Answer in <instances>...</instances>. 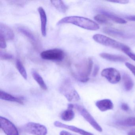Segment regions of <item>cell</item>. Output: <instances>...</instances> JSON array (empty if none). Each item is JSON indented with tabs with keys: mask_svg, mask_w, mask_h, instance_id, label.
<instances>
[{
	"mask_svg": "<svg viewBox=\"0 0 135 135\" xmlns=\"http://www.w3.org/2000/svg\"><path fill=\"white\" fill-rule=\"evenodd\" d=\"M69 23L73 24L85 30L96 31L99 29V26L97 23L93 20L79 16H70L64 17L58 21L57 25Z\"/></svg>",
	"mask_w": 135,
	"mask_h": 135,
	"instance_id": "1",
	"label": "cell"
},
{
	"mask_svg": "<svg viewBox=\"0 0 135 135\" xmlns=\"http://www.w3.org/2000/svg\"><path fill=\"white\" fill-rule=\"evenodd\" d=\"M93 61L91 58L84 60L76 66V72L73 76L76 80L81 83H86L89 80V76L93 68Z\"/></svg>",
	"mask_w": 135,
	"mask_h": 135,
	"instance_id": "2",
	"label": "cell"
},
{
	"mask_svg": "<svg viewBox=\"0 0 135 135\" xmlns=\"http://www.w3.org/2000/svg\"><path fill=\"white\" fill-rule=\"evenodd\" d=\"M93 39L94 41L99 44L121 50L123 52L124 50L129 49V47L128 46L100 34L94 35L93 36Z\"/></svg>",
	"mask_w": 135,
	"mask_h": 135,
	"instance_id": "3",
	"label": "cell"
},
{
	"mask_svg": "<svg viewBox=\"0 0 135 135\" xmlns=\"http://www.w3.org/2000/svg\"><path fill=\"white\" fill-rule=\"evenodd\" d=\"M60 91L69 102H76L80 100L79 95L69 79H66L63 81L60 86Z\"/></svg>",
	"mask_w": 135,
	"mask_h": 135,
	"instance_id": "4",
	"label": "cell"
},
{
	"mask_svg": "<svg viewBox=\"0 0 135 135\" xmlns=\"http://www.w3.org/2000/svg\"><path fill=\"white\" fill-rule=\"evenodd\" d=\"M22 129L26 132L33 135H46L48 133L45 126L35 122L27 123L23 126Z\"/></svg>",
	"mask_w": 135,
	"mask_h": 135,
	"instance_id": "5",
	"label": "cell"
},
{
	"mask_svg": "<svg viewBox=\"0 0 135 135\" xmlns=\"http://www.w3.org/2000/svg\"><path fill=\"white\" fill-rule=\"evenodd\" d=\"M41 57L42 59L53 61H61L64 58V52L61 49H54L42 52Z\"/></svg>",
	"mask_w": 135,
	"mask_h": 135,
	"instance_id": "6",
	"label": "cell"
},
{
	"mask_svg": "<svg viewBox=\"0 0 135 135\" xmlns=\"http://www.w3.org/2000/svg\"><path fill=\"white\" fill-rule=\"evenodd\" d=\"M74 108L82 115V117L95 129L99 132H102V128L101 126L98 124L96 120H95L92 115L88 112L87 110L84 107L78 105H74Z\"/></svg>",
	"mask_w": 135,
	"mask_h": 135,
	"instance_id": "7",
	"label": "cell"
},
{
	"mask_svg": "<svg viewBox=\"0 0 135 135\" xmlns=\"http://www.w3.org/2000/svg\"><path fill=\"white\" fill-rule=\"evenodd\" d=\"M101 75L105 77L110 83L116 84L120 81L121 79L119 72L114 68H107L101 72Z\"/></svg>",
	"mask_w": 135,
	"mask_h": 135,
	"instance_id": "8",
	"label": "cell"
},
{
	"mask_svg": "<svg viewBox=\"0 0 135 135\" xmlns=\"http://www.w3.org/2000/svg\"><path fill=\"white\" fill-rule=\"evenodd\" d=\"M1 128L7 135H19L18 129L15 125L7 118L0 117Z\"/></svg>",
	"mask_w": 135,
	"mask_h": 135,
	"instance_id": "9",
	"label": "cell"
},
{
	"mask_svg": "<svg viewBox=\"0 0 135 135\" xmlns=\"http://www.w3.org/2000/svg\"><path fill=\"white\" fill-rule=\"evenodd\" d=\"M54 126L57 128L66 129L75 132L81 135H94V134L85 131L78 127H75L73 126L68 125L58 121L54 122Z\"/></svg>",
	"mask_w": 135,
	"mask_h": 135,
	"instance_id": "10",
	"label": "cell"
},
{
	"mask_svg": "<svg viewBox=\"0 0 135 135\" xmlns=\"http://www.w3.org/2000/svg\"><path fill=\"white\" fill-rule=\"evenodd\" d=\"M38 11L40 15L42 35V36L45 37L47 35V16L45 11L42 7H39Z\"/></svg>",
	"mask_w": 135,
	"mask_h": 135,
	"instance_id": "11",
	"label": "cell"
},
{
	"mask_svg": "<svg viewBox=\"0 0 135 135\" xmlns=\"http://www.w3.org/2000/svg\"><path fill=\"white\" fill-rule=\"evenodd\" d=\"M0 35L7 40H12L15 38L13 31L9 27L3 23H0Z\"/></svg>",
	"mask_w": 135,
	"mask_h": 135,
	"instance_id": "12",
	"label": "cell"
},
{
	"mask_svg": "<svg viewBox=\"0 0 135 135\" xmlns=\"http://www.w3.org/2000/svg\"><path fill=\"white\" fill-rule=\"evenodd\" d=\"M96 107L102 112L113 109L114 105L111 100L108 99L99 100L95 103Z\"/></svg>",
	"mask_w": 135,
	"mask_h": 135,
	"instance_id": "13",
	"label": "cell"
},
{
	"mask_svg": "<svg viewBox=\"0 0 135 135\" xmlns=\"http://www.w3.org/2000/svg\"><path fill=\"white\" fill-rule=\"evenodd\" d=\"M73 108H74V105L72 103L68 104V109L63 111L61 114V118L63 120L70 121L74 119L75 114L73 110Z\"/></svg>",
	"mask_w": 135,
	"mask_h": 135,
	"instance_id": "14",
	"label": "cell"
},
{
	"mask_svg": "<svg viewBox=\"0 0 135 135\" xmlns=\"http://www.w3.org/2000/svg\"><path fill=\"white\" fill-rule=\"evenodd\" d=\"M99 56L105 60L114 62H124L127 60V58L124 56L110 54L106 53H101L99 54Z\"/></svg>",
	"mask_w": 135,
	"mask_h": 135,
	"instance_id": "15",
	"label": "cell"
},
{
	"mask_svg": "<svg viewBox=\"0 0 135 135\" xmlns=\"http://www.w3.org/2000/svg\"><path fill=\"white\" fill-rule=\"evenodd\" d=\"M0 98L2 100L18 103L22 105L24 103L23 99L22 98L13 96L11 94H8L1 90L0 91Z\"/></svg>",
	"mask_w": 135,
	"mask_h": 135,
	"instance_id": "16",
	"label": "cell"
},
{
	"mask_svg": "<svg viewBox=\"0 0 135 135\" xmlns=\"http://www.w3.org/2000/svg\"><path fill=\"white\" fill-rule=\"evenodd\" d=\"M18 30L23 35L26 36L27 38H28L31 43L33 44V45L35 46L37 45V40L30 31L27 30L25 27H18Z\"/></svg>",
	"mask_w": 135,
	"mask_h": 135,
	"instance_id": "17",
	"label": "cell"
},
{
	"mask_svg": "<svg viewBox=\"0 0 135 135\" xmlns=\"http://www.w3.org/2000/svg\"><path fill=\"white\" fill-rule=\"evenodd\" d=\"M31 74L34 79L37 83L41 88L44 90H46L48 89L47 85L40 74L34 70H32Z\"/></svg>",
	"mask_w": 135,
	"mask_h": 135,
	"instance_id": "18",
	"label": "cell"
},
{
	"mask_svg": "<svg viewBox=\"0 0 135 135\" xmlns=\"http://www.w3.org/2000/svg\"><path fill=\"white\" fill-rule=\"evenodd\" d=\"M122 80L125 90L126 91H129L132 90L134 86V83L130 76L128 74H124L122 76Z\"/></svg>",
	"mask_w": 135,
	"mask_h": 135,
	"instance_id": "19",
	"label": "cell"
},
{
	"mask_svg": "<svg viewBox=\"0 0 135 135\" xmlns=\"http://www.w3.org/2000/svg\"><path fill=\"white\" fill-rule=\"evenodd\" d=\"M51 3L56 8V9L60 12L65 13L68 10V7L64 1L60 0L51 1Z\"/></svg>",
	"mask_w": 135,
	"mask_h": 135,
	"instance_id": "20",
	"label": "cell"
},
{
	"mask_svg": "<svg viewBox=\"0 0 135 135\" xmlns=\"http://www.w3.org/2000/svg\"><path fill=\"white\" fill-rule=\"evenodd\" d=\"M103 14L105 15L108 19L112 20L114 22L119 24H125L127 23V21L122 18H120L112 13L107 12L103 11L102 12Z\"/></svg>",
	"mask_w": 135,
	"mask_h": 135,
	"instance_id": "21",
	"label": "cell"
},
{
	"mask_svg": "<svg viewBox=\"0 0 135 135\" xmlns=\"http://www.w3.org/2000/svg\"><path fill=\"white\" fill-rule=\"evenodd\" d=\"M117 124L122 126H135V117H129L124 120L118 121Z\"/></svg>",
	"mask_w": 135,
	"mask_h": 135,
	"instance_id": "22",
	"label": "cell"
},
{
	"mask_svg": "<svg viewBox=\"0 0 135 135\" xmlns=\"http://www.w3.org/2000/svg\"><path fill=\"white\" fill-rule=\"evenodd\" d=\"M16 67L19 73L25 79H27V74L26 70L20 60H17L16 61Z\"/></svg>",
	"mask_w": 135,
	"mask_h": 135,
	"instance_id": "23",
	"label": "cell"
},
{
	"mask_svg": "<svg viewBox=\"0 0 135 135\" xmlns=\"http://www.w3.org/2000/svg\"><path fill=\"white\" fill-rule=\"evenodd\" d=\"M104 31L107 34L110 35L115 37H123L124 34L121 31L112 28H106L104 29Z\"/></svg>",
	"mask_w": 135,
	"mask_h": 135,
	"instance_id": "24",
	"label": "cell"
},
{
	"mask_svg": "<svg viewBox=\"0 0 135 135\" xmlns=\"http://www.w3.org/2000/svg\"><path fill=\"white\" fill-rule=\"evenodd\" d=\"M94 18L96 22L102 24L108 23L109 20L108 18L103 14L97 15L95 16Z\"/></svg>",
	"mask_w": 135,
	"mask_h": 135,
	"instance_id": "25",
	"label": "cell"
},
{
	"mask_svg": "<svg viewBox=\"0 0 135 135\" xmlns=\"http://www.w3.org/2000/svg\"><path fill=\"white\" fill-rule=\"evenodd\" d=\"M0 57L1 60H11L13 58V56L10 54L1 51V54H0Z\"/></svg>",
	"mask_w": 135,
	"mask_h": 135,
	"instance_id": "26",
	"label": "cell"
},
{
	"mask_svg": "<svg viewBox=\"0 0 135 135\" xmlns=\"http://www.w3.org/2000/svg\"><path fill=\"white\" fill-rule=\"evenodd\" d=\"M124 53H125L132 60H133V61H135V54L131 52V49L130 48L124 51Z\"/></svg>",
	"mask_w": 135,
	"mask_h": 135,
	"instance_id": "27",
	"label": "cell"
},
{
	"mask_svg": "<svg viewBox=\"0 0 135 135\" xmlns=\"http://www.w3.org/2000/svg\"><path fill=\"white\" fill-rule=\"evenodd\" d=\"M125 65L135 76V66L128 62H126Z\"/></svg>",
	"mask_w": 135,
	"mask_h": 135,
	"instance_id": "28",
	"label": "cell"
},
{
	"mask_svg": "<svg viewBox=\"0 0 135 135\" xmlns=\"http://www.w3.org/2000/svg\"><path fill=\"white\" fill-rule=\"evenodd\" d=\"M0 47L2 49H5L7 47L6 39L1 35H0Z\"/></svg>",
	"mask_w": 135,
	"mask_h": 135,
	"instance_id": "29",
	"label": "cell"
},
{
	"mask_svg": "<svg viewBox=\"0 0 135 135\" xmlns=\"http://www.w3.org/2000/svg\"><path fill=\"white\" fill-rule=\"evenodd\" d=\"M109 2L116 3L120 4H127L128 3L129 1H128L120 0V1H109Z\"/></svg>",
	"mask_w": 135,
	"mask_h": 135,
	"instance_id": "30",
	"label": "cell"
},
{
	"mask_svg": "<svg viewBox=\"0 0 135 135\" xmlns=\"http://www.w3.org/2000/svg\"><path fill=\"white\" fill-rule=\"evenodd\" d=\"M121 108L122 110L125 111H128L129 110V107L128 104L126 103H122L121 105Z\"/></svg>",
	"mask_w": 135,
	"mask_h": 135,
	"instance_id": "31",
	"label": "cell"
},
{
	"mask_svg": "<svg viewBox=\"0 0 135 135\" xmlns=\"http://www.w3.org/2000/svg\"><path fill=\"white\" fill-rule=\"evenodd\" d=\"M99 67L98 65H96L95 66L94 68V71H93V76H96L98 75V73L99 71Z\"/></svg>",
	"mask_w": 135,
	"mask_h": 135,
	"instance_id": "32",
	"label": "cell"
},
{
	"mask_svg": "<svg viewBox=\"0 0 135 135\" xmlns=\"http://www.w3.org/2000/svg\"><path fill=\"white\" fill-rule=\"evenodd\" d=\"M125 18L127 20H129V21L135 22V15L127 16H125Z\"/></svg>",
	"mask_w": 135,
	"mask_h": 135,
	"instance_id": "33",
	"label": "cell"
},
{
	"mask_svg": "<svg viewBox=\"0 0 135 135\" xmlns=\"http://www.w3.org/2000/svg\"><path fill=\"white\" fill-rule=\"evenodd\" d=\"M60 135H74L73 134L69 132H68V131H61L60 132Z\"/></svg>",
	"mask_w": 135,
	"mask_h": 135,
	"instance_id": "34",
	"label": "cell"
},
{
	"mask_svg": "<svg viewBox=\"0 0 135 135\" xmlns=\"http://www.w3.org/2000/svg\"><path fill=\"white\" fill-rule=\"evenodd\" d=\"M128 135H135V131L129 132L128 133Z\"/></svg>",
	"mask_w": 135,
	"mask_h": 135,
	"instance_id": "35",
	"label": "cell"
}]
</instances>
